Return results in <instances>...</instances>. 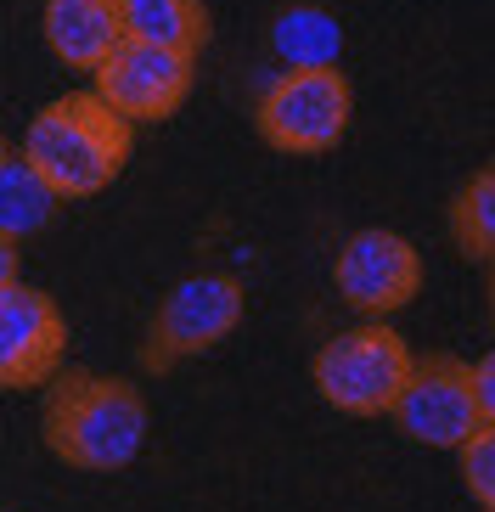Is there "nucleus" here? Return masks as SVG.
I'll return each instance as SVG.
<instances>
[{
	"label": "nucleus",
	"instance_id": "nucleus-10",
	"mask_svg": "<svg viewBox=\"0 0 495 512\" xmlns=\"http://www.w3.org/2000/svg\"><path fill=\"white\" fill-rule=\"evenodd\" d=\"M40 29L51 57L90 74L124 40V17H119V0H45Z\"/></svg>",
	"mask_w": 495,
	"mask_h": 512
},
{
	"label": "nucleus",
	"instance_id": "nucleus-5",
	"mask_svg": "<svg viewBox=\"0 0 495 512\" xmlns=\"http://www.w3.org/2000/svg\"><path fill=\"white\" fill-rule=\"evenodd\" d=\"M237 321H242V282L237 276H225V271L186 276V282H175L169 299L158 304L141 361H147V372H169V366L225 344V338L237 332Z\"/></svg>",
	"mask_w": 495,
	"mask_h": 512
},
{
	"label": "nucleus",
	"instance_id": "nucleus-7",
	"mask_svg": "<svg viewBox=\"0 0 495 512\" xmlns=\"http://www.w3.org/2000/svg\"><path fill=\"white\" fill-rule=\"evenodd\" d=\"M389 417L400 422L405 439L434 445V451H456L473 428H479V400H473V366L456 355H428L411 361V377L400 383Z\"/></svg>",
	"mask_w": 495,
	"mask_h": 512
},
{
	"label": "nucleus",
	"instance_id": "nucleus-12",
	"mask_svg": "<svg viewBox=\"0 0 495 512\" xmlns=\"http://www.w3.org/2000/svg\"><path fill=\"white\" fill-rule=\"evenodd\" d=\"M124 40H147V46L169 51H203L209 40V12L203 0H119Z\"/></svg>",
	"mask_w": 495,
	"mask_h": 512
},
{
	"label": "nucleus",
	"instance_id": "nucleus-17",
	"mask_svg": "<svg viewBox=\"0 0 495 512\" xmlns=\"http://www.w3.org/2000/svg\"><path fill=\"white\" fill-rule=\"evenodd\" d=\"M12 282H17V242L0 237V287H12Z\"/></svg>",
	"mask_w": 495,
	"mask_h": 512
},
{
	"label": "nucleus",
	"instance_id": "nucleus-11",
	"mask_svg": "<svg viewBox=\"0 0 495 512\" xmlns=\"http://www.w3.org/2000/svg\"><path fill=\"white\" fill-rule=\"evenodd\" d=\"M57 209H62L57 186L45 181L23 152H6L0 158V237H12V242L40 237L57 220Z\"/></svg>",
	"mask_w": 495,
	"mask_h": 512
},
{
	"label": "nucleus",
	"instance_id": "nucleus-1",
	"mask_svg": "<svg viewBox=\"0 0 495 512\" xmlns=\"http://www.w3.org/2000/svg\"><path fill=\"white\" fill-rule=\"evenodd\" d=\"M40 428L51 456L79 473H119L147 445V400L135 383L102 372H68L45 383Z\"/></svg>",
	"mask_w": 495,
	"mask_h": 512
},
{
	"label": "nucleus",
	"instance_id": "nucleus-18",
	"mask_svg": "<svg viewBox=\"0 0 495 512\" xmlns=\"http://www.w3.org/2000/svg\"><path fill=\"white\" fill-rule=\"evenodd\" d=\"M490 327H495V271H490Z\"/></svg>",
	"mask_w": 495,
	"mask_h": 512
},
{
	"label": "nucleus",
	"instance_id": "nucleus-2",
	"mask_svg": "<svg viewBox=\"0 0 495 512\" xmlns=\"http://www.w3.org/2000/svg\"><path fill=\"white\" fill-rule=\"evenodd\" d=\"M23 158L57 186L62 203L96 197L119 181L124 158H130V119L113 113L96 91L85 96H57L40 107L23 136Z\"/></svg>",
	"mask_w": 495,
	"mask_h": 512
},
{
	"label": "nucleus",
	"instance_id": "nucleus-16",
	"mask_svg": "<svg viewBox=\"0 0 495 512\" xmlns=\"http://www.w3.org/2000/svg\"><path fill=\"white\" fill-rule=\"evenodd\" d=\"M473 400H479V417L495 422V349H484V361L473 366Z\"/></svg>",
	"mask_w": 495,
	"mask_h": 512
},
{
	"label": "nucleus",
	"instance_id": "nucleus-9",
	"mask_svg": "<svg viewBox=\"0 0 495 512\" xmlns=\"http://www.w3.org/2000/svg\"><path fill=\"white\" fill-rule=\"evenodd\" d=\"M68 355V321L40 287H0V389H40Z\"/></svg>",
	"mask_w": 495,
	"mask_h": 512
},
{
	"label": "nucleus",
	"instance_id": "nucleus-3",
	"mask_svg": "<svg viewBox=\"0 0 495 512\" xmlns=\"http://www.w3.org/2000/svg\"><path fill=\"white\" fill-rule=\"evenodd\" d=\"M315 394L344 417H383L394 406L400 383L411 377V349L394 327L366 321L355 332H338L315 349Z\"/></svg>",
	"mask_w": 495,
	"mask_h": 512
},
{
	"label": "nucleus",
	"instance_id": "nucleus-13",
	"mask_svg": "<svg viewBox=\"0 0 495 512\" xmlns=\"http://www.w3.org/2000/svg\"><path fill=\"white\" fill-rule=\"evenodd\" d=\"M270 51L282 68H332L344 51V29L321 6H287L270 23Z\"/></svg>",
	"mask_w": 495,
	"mask_h": 512
},
{
	"label": "nucleus",
	"instance_id": "nucleus-4",
	"mask_svg": "<svg viewBox=\"0 0 495 512\" xmlns=\"http://www.w3.org/2000/svg\"><path fill=\"white\" fill-rule=\"evenodd\" d=\"M349 113H355V96H349V79L338 68H287L259 96L254 124L276 152L310 158V152H332L344 141Z\"/></svg>",
	"mask_w": 495,
	"mask_h": 512
},
{
	"label": "nucleus",
	"instance_id": "nucleus-6",
	"mask_svg": "<svg viewBox=\"0 0 495 512\" xmlns=\"http://www.w3.org/2000/svg\"><path fill=\"white\" fill-rule=\"evenodd\" d=\"M332 287L360 316H372V321L394 316V310H405L417 299V287H422L417 242L400 237V231H383V226L355 231V237H344V248L332 259Z\"/></svg>",
	"mask_w": 495,
	"mask_h": 512
},
{
	"label": "nucleus",
	"instance_id": "nucleus-8",
	"mask_svg": "<svg viewBox=\"0 0 495 512\" xmlns=\"http://www.w3.org/2000/svg\"><path fill=\"white\" fill-rule=\"evenodd\" d=\"M90 79H96V96L113 113H124L130 124H158L192 91V51L119 40V46L90 68Z\"/></svg>",
	"mask_w": 495,
	"mask_h": 512
},
{
	"label": "nucleus",
	"instance_id": "nucleus-14",
	"mask_svg": "<svg viewBox=\"0 0 495 512\" xmlns=\"http://www.w3.org/2000/svg\"><path fill=\"white\" fill-rule=\"evenodd\" d=\"M450 237L467 259H490L495 265V164L479 169L473 181L450 203Z\"/></svg>",
	"mask_w": 495,
	"mask_h": 512
},
{
	"label": "nucleus",
	"instance_id": "nucleus-20",
	"mask_svg": "<svg viewBox=\"0 0 495 512\" xmlns=\"http://www.w3.org/2000/svg\"><path fill=\"white\" fill-rule=\"evenodd\" d=\"M490 512H495V507H490Z\"/></svg>",
	"mask_w": 495,
	"mask_h": 512
},
{
	"label": "nucleus",
	"instance_id": "nucleus-15",
	"mask_svg": "<svg viewBox=\"0 0 495 512\" xmlns=\"http://www.w3.org/2000/svg\"><path fill=\"white\" fill-rule=\"evenodd\" d=\"M456 451H462V484L473 490V501L495 507V422H479Z\"/></svg>",
	"mask_w": 495,
	"mask_h": 512
},
{
	"label": "nucleus",
	"instance_id": "nucleus-19",
	"mask_svg": "<svg viewBox=\"0 0 495 512\" xmlns=\"http://www.w3.org/2000/svg\"><path fill=\"white\" fill-rule=\"evenodd\" d=\"M6 152H12V147H6V141H0V158H6Z\"/></svg>",
	"mask_w": 495,
	"mask_h": 512
}]
</instances>
